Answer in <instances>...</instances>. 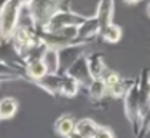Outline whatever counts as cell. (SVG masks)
Listing matches in <instances>:
<instances>
[{"label": "cell", "mask_w": 150, "mask_h": 138, "mask_svg": "<svg viewBox=\"0 0 150 138\" xmlns=\"http://www.w3.org/2000/svg\"><path fill=\"white\" fill-rule=\"evenodd\" d=\"M78 91V81L74 79L70 76H66L62 78V84H61V94L67 95V97H74Z\"/></svg>", "instance_id": "obj_9"}, {"label": "cell", "mask_w": 150, "mask_h": 138, "mask_svg": "<svg viewBox=\"0 0 150 138\" xmlns=\"http://www.w3.org/2000/svg\"><path fill=\"white\" fill-rule=\"evenodd\" d=\"M102 79H104V83H105V86H107V89H109V87H112V86H115L117 83H120V76L117 75V73H113V72H109L105 75V78H102Z\"/></svg>", "instance_id": "obj_13"}, {"label": "cell", "mask_w": 150, "mask_h": 138, "mask_svg": "<svg viewBox=\"0 0 150 138\" xmlns=\"http://www.w3.org/2000/svg\"><path fill=\"white\" fill-rule=\"evenodd\" d=\"M67 73H69L70 78H74V79L77 81H81V83H86V81H90V68H88V62L86 59L80 57L77 59L72 65H70V68L67 70Z\"/></svg>", "instance_id": "obj_1"}, {"label": "cell", "mask_w": 150, "mask_h": 138, "mask_svg": "<svg viewBox=\"0 0 150 138\" xmlns=\"http://www.w3.org/2000/svg\"><path fill=\"white\" fill-rule=\"evenodd\" d=\"M88 68H90V75L91 78H99L104 72V63H102V57L99 54L91 56L88 61Z\"/></svg>", "instance_id": "obj_8"}, {"label": "cell", "mask_w": 150, "mask_h": 138, "mask_svg": "<svg viewBox=\"0 0 150 138\" xmlns=\"http://www.w3.org/2000/svg\"><path fill=\"white\" fill-rule=\"evenodd\" d=\"M149 95H150V81H149Z\"/></svg>", "instance_id": "obj_18"}, {"label": "cell", "mask_w": 150, "mask_h": 138, "mask_svg": "<svg viewBox=\"0 0 150 138\" xmlns=\"http://www.w3.org/2000/svg\"><path fill=\"white\" fill-rule=\"evenodd\" d=\"M125 2H128V3H134V2H137V0H125Z\"/></svg>", "instance_id": "obj_17"}, {"label": "cell", "mask_w": 150, "mask_h": 138, "mask_svg": "<svg viewBox=\"0 0 150 138\" xmlns=\"http://www.w3.org/2000/svg\"><path fill=\"white\" fill-rule=\"evenodd\" d=\"M149 15H150V5H149Z\"/></svg>", "instance_id": "obj_19"}, {"label": "cell", "mask_w": 150, "mask_h": 138, "mask_svg": "<svg viewBox=\"0 0 150 138\" xmlns=\"http://www.w3.org/2000/svg\"><path fill=\"white\" fill-rule=\"evenodd\" d=\"M93 138H113V133H112V130L107 129V127H98V130H96V133Z\"/></svg>", "instance_id": "obj_14"}, {"label": "cell", "mask_w": 150, "mask_h": 138, "mask_svg": "<svg viewBox=\"0 0 150 138\" xmlns=\"http://www.w3.org/2000/svg\"><path fill=\"white\" fill-rule=\"evenodd\" d=\"M18 111V102L11 97H6L0 100V118L2 119H10L16 114Z\"/></svg>", "instance_id": "obj_6"}, {"label": "cell", "mask_w": 150, "mask_h": 138, "mask_svg": "<svg viewBox=\"0 0 150 138\" xmlns=\"http://www.w3.org/2000/svg\"><path fill=\"white\" fill-rule=\"evenodd\" d=\"M3 73H10V68L5 67L3 63H0V75H3Z\"/></svg>", "instance_id": "obj_15"}, {"label": "cell", "mask_w": 150, "mask_h": 138, "mask_svg": "<svg viewBox=\"0 0 150 138\" xmlns=\"http://www.w3.org/2000/svg\"><path fill=\"white\" fill-rule=\"evenodd\" d=\"M96 130H98V125L91 119H81V121H78L75 124V132L80 133L83 138H93Z\"/></svg>", "instance_id": "obj_4"}, {"label": "cell", "mask_w": 150, "mask_h": 138, "mask_svg": "<svg viewBox=\"0 0 150 138\" xmlns=\"http://www.w3.org/2000/svg\"><path fill=\"white\" fill-rule=\"evenodd\" d=\"M42 61L43 63L46 65V70H48L50 75H56L59 70V52L56 51V49L50 48L45 51L43 57H42Z\"/></svg>", "instance_id": "obj_3"}, {"label": "cell", "mask_w": 150, "mask_h": 138, "mask_svg": "<svg viewBox=\"0 0 150 138\" xmlns=\"http://www.w3.org/2000/svg\"><path fill=\"white\" fill-rule=\"evenodd\" d=\"M56 132L61 137H69L72 132H75V122L69 116H62L56 121Z\"/></svg>", "instance_id": "obj_7"}, {"label": "cell", "mask_w": 150, "mask_h": 138, "mask_svg": "<svg viewBox=\"0 0 150 138\" xmlns=\"http://www.w3.org/2000/svg\"><path fill=\"white\" fill-rule=\"evenodd\" d=\"M102 35H104V38L107 41H110V43H117V41L120 40V37H121V30H120L118 26L107 24L104 32H102Z\"/></svg>", "instance_id": "obj_11"}, {"label": "cell", "mask_w": 150, "mask_h": 138, "mask_svg": "<svg viewBox=\"0 0 150 138\" xmlns=\"http://www.w3.org/2000/svg\"><path fill=\"white\" fill-rule=\"evenodd\" d=\"M67 138H83V137H81L80 133H77V132H72V133H70V135L67 137Z\"/></svg>", "instance_id": "obj_16"}, {"label": "cell", "mask_w": 150, "mask_h": 138, "mask_svg": "<svg viewBox=\"0 0 150 138\" xmlns=\"http://www.w3.org/2000/svg\"><path fill=\"white\" fill-rule=\"evenodd\" d=\"M0 119H2V118H0Z\"/></svg>", "instance_id": "obj_20"}, {"label": "cell", "mask_w": 150, "mask_h": 138, "mask_svg": "<svg viewBox=\"0 0 150 138\" xmlns=\"http://www.w3.org/2000/svg\"><path fill=\"white\" fill-rule=\"evenodd\" d=\"M126 89H128V87H126V84H125V83H121V81H120V83H117L115 86L109 87L110 94H112L113 97H121V95H125V94L128 92Z\"/></svg>", "instance_id": "obj_12"}, {"label": "cell", "mask_w": 150, "mask_h": 138, "mask_svg": "<svg viewBox=\"0 0 150 138\" xmlns=\"http://www.w3.org/2000/svg\"><path fill=\"white\" fill-rule=\"evenodd\" d=\"M27 73H29L30 78L40 81L42 78H45L48 75V70H46V65L43 63L42 59H34V61L27 65Z\"/></svg>", "instance_id": "obj_5"}, {"label": "cell", "mask_w": 150, "mask_h": 138, "mask_svg": "<svg viewBox=\"0 0 150 138\" xmlns=\"http://www.w3.org/2000/svg\"><path fill=\"white\" fill-rule=\"evenodd\" d=\"M15 22H16V13H15V8H6L3 11L2 17H0V32H2L3 37H8L11 33L13 27H15Z\"/></svg>", "instance_id": "obj_2"}, {"label": "cell", "mask_w": 150, "mask_h": 138, "mask_svg": "<svg viewBox=\"0 0 150 138\" xmlns=\"http://www.w3.org/2000/svg\"><path fill=\"white\" fill-rule=\"evenodd\" d=\"M107 91V86L104 83V79L102 78H94V79L91 81L90 84V95L93 98H101L102 95L105 94Z\"/></svg>", "instance_id": "obj_10"}]
</instances>
